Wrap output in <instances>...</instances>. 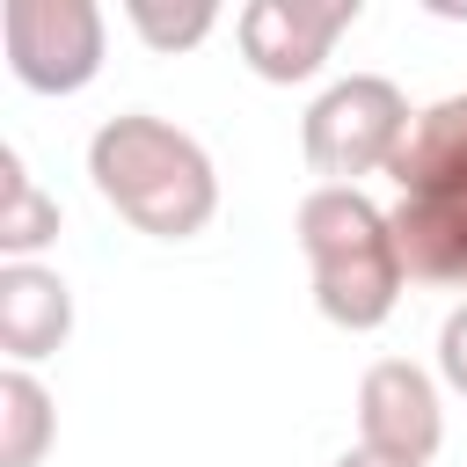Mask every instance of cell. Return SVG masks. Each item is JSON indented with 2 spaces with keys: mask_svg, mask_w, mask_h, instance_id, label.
<instances>
[{
  "mask_svg": "<svg viewBox=\"0 0 467 467\" xmlns=\"http://www.w3.org/2000/svg\"><path fill=\"white\" fill-rule=\"evenodd\" d=\"M44 241H58V197H44L36 175L22 168V153L0 146V255L29 263Z\"/></svg>",
  "mask_w": 467,
  "mask_h": 467,
  "instance_id": "obj_10",
  "label": "cell"
},
{
  "mask_svg": "<svg viewBox=\"0 0 467 467\" xmlns=\"http://www.w3.org/2000/svg\"><path fill=\"white\" fill-rule=\"evenodd\" d=\"M124 15H131V29H139L153 51H190V44H204L212 22H219L212 0H124Z\"/></svg>",
  "mask_w": 467,
  "mask_h": 467,
  "instance_id": "obj_12",
  "label": "cell"
},
{
  "mask_svg": "<svg viewBox=\"0 0 467 467\" xmlns=\"http://www.w3.org/2000/svg\"><path fill=\"white\" fill-rule=\"evenodd\" d=\"M336 467H409V460H387V452H365V445H358V452H343Z\"/></svg>",
  "mask_w": 467,
  "mask_h": 467,
  "instance_id": "obj_14",
  "label": "cell"
},
{
  "mask_svg": "<svg viewBox=\"0 0 467 467\" xmlns=\"http://www.w3.org/2000/svg\"><path fill=\"white\" fill-rule=\"evenodd\" d=\"M401 270L423 285H467V197H401L394 212Z\"/></svg>",
  "mask_w": 467,
  "mask_h": 467,
  "instance_id": "obj_9",
  "label": "cell"
},
{
  "mask_svg": "<svg viewBox=\"0 0 467 467\" xmlns=\"http://www.w3.org/2000/svg\"><path fill=\"white\" fill-rule=\"evenodd\" d=\"M358 22V0H248L234 15V36H241V58L263 73V80H314L328 44Z\"/></svg>",
  "mask_w": 467,
  "mask_h": 467,
  "instance_id": "obj_5",
  "label": "cell"
},
{
  "mask_svg": "<svg viewBox=\"0 0 467 467\" xmlns=\"http://www.w3.org/2000/svg\"><path fill=\"white\" fill-rule=\"evenodd\" d=\"M299 255L314 270V306L350 336L379 328L409 277L394 248V219L365 190H343V182H321L299 197Z\"/></svg>",
  "mask_w": 467,
  "mask_h": 467,
  "instance_id": "obj_2",
  "label": "cell"
},
{
  "mask_svg": "<svg viewBox=\"0 0 467 467\" xmlns=\"http://www.w3.org/2000/svg\"><path fill=\"white\" fill-rule=\"evenodd\" d=\"M88 175L95 190L117 204V219H131L139 234L153 241H190L212 226L219 212V175H212V153L175 131L168 117L153 109H117L95 124L88 139Z\"/></svg>",
  "mask_w": 467,
  "mask_h": 467,
  "instance_id": "obj_1",
  "label": "cell"
},
{
  "mask_svg": "<svg viewBox=\"0 0 467 467\" xmlns=\"http://www.w3.org/2000/svg\"><path fill=\"white\" fill-rule=\"evenodd\" d=\"M387 175L401 182V197H467V95L416 109Z\"/></svg>",
  "mask_w": 467,
  "mask_h": 467,
  "instance_id": "obj_8",
  "label": "cell"
},
{
  "mask_svg": "<svg viewBox=\"0 0 467 467\" xmlns=\"http://www.w3.org/2000/svg\"><path fill=\"white\" fill-rule=\"evenodd\" d=\"M58 438V409L29 365L0 372V467H36L44 445Z\"/></svg>",
  "mask_w": 467,
  "mask_h": 467,
  "instance_id": "obj_11",
  "label": "cell"
},
{
  "mask_svg": "<svg viewBox=\"0 0 467 467\" xmlns=\"http://www.w3.org/2000/svg\"><path fill=\"white\" fill-rule=\"evenodd\" d=\"M66 336H73V285L44 263H0V350L15 365H36Z\"/></svg>",
  "mask_w": 467,
  "mask_h": 467,
  "instance_id": "obj_7",
  "label": "cell"
},
{
  "mask_svg": "<svg viewBox=\"0 0 467 467\" xmlns=\"http://www.w3.org/2000/svg\"><path fill=\"white\" fill-rule=\"evenodd\" d=\"M438 438H445L438 379L423 365H409V358H379L358 379V445L387 452V460H409V467H431Z\"/></svg>",
  "mask_w": 467,
  "mask_h": 467,
  "instance_id": "obj_6",
  "label": "cell"
},
{
  "mask_svg": "<svg viewBox=\"0 0 467 467\" xmlns=\"http://www.w3.org/2000/svg\"><path fill=\"white\" fill-rule=\"evenodd\" d=\"M409 124H416V109H409V95L387 73H343V80H328L314 95V109L299 124V146H306V168L314 175L358 190V175L394 168Z\"/></svg>",
  "mask_w": 467,
  "mask_h": 467,
  "instance_id": "obj_3",
  "label": "cell"
},
{
  "mask_svg": "<svg viewBox=\"0 0 467 467\" xmlns=\"http://www.w3.org/2000/svg\"><path fill=\"white\" fill-rule=\"evenodd\" d=\"M0 44L22 88L73 95L102 73V7L95 0H7Z\"/></svg>",
  "mask_w": 467,
  "mask_h": 467,
  "instance_id": "obj_4",
  "label": "cell"
},
{
  "mask_svg": "<svg viewBox=\"0 0 467 467\" xmlns=\"http://www.w3.org/2000/svg\"><path fill=\"white\" fill-rule=\"evenodd\" d=\"M438 379L452 387V394H467V299L445 314V328H438Z\"/></svg>",
  "mask_w": 467,
  "mask_h": 467,
  "instance_id": "obj_13",
  "label": "cell"
}]
</instances>
